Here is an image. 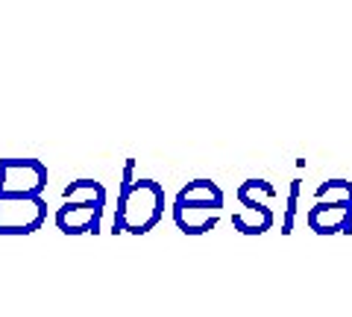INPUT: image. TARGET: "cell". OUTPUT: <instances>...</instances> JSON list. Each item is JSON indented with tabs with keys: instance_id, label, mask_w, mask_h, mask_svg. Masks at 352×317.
Here are the masks:
<instances>
[{
	"instance_id": "obj_6",
	"label": "cell",
	"mask_w": 352,
	"mask_h": 317,
	"mask_svg": "<svg viewBox=\"0 0 352 317\" xmlns=\"http://www.w3.org/2000/svg\"><path fill=\"white\" fill-rule=\"evenodd\" d=\"M308 229L317 235H338L352 232V206H340V203H314L305 215Z\"/></svg>"
},
{
	"instance_id": "obj_9",
	"label": "cell",
	"mask_w": 352,
	"mask_h": 317,
	"mask_svg": "<svg viewBox=\"0 0 352 317\" xmlns=\"http://www.w3.org/2000/svg\"><path fill=\"white\" fill-rule=\"evenodd\" d=\"M314 200H317V203L352 206V182H349V179H326V182L317 185Z\"/></svg>"
},
{
	"instance_id": "obj_4",
	"label": "cell",
	"mask_w": 352,
	"mask_h": 317,
	"mask_svg": "<svg viewBox=\"0 0 352 317\" xmlns=\"http://www.w3.org/2000/svg\"><path fill=\"white\" fill-rule=\"evenodd\" d=\"M47 188V168L38 159L0 162V197H41Z\"/></svg>"
},
{
	"instance_id": "obj_3",
	"label": "cell",
	"mask_w": 352,
	"mask_h": 317,
	"mask_svg": "<svg viewBox=\"0 0 352 317\" xmlns=\"http://www.w3.org/2000/svg\"><path fill=\"white\" fill-rule=\"evenodd\" d=\"M65 206L56 209V226L65 235L100 232V217L106 209V188L94 179H76L62 191Z\"/></svg>"
},
{
	"instance_id": "obj_1",
	"label": "cell",
	"mask_w": 352,
	"mask_h": 317,
	"mask_svg": "<svg viewBox=\"0 0 352 317\" xmlns=\"http://www.w3.org/2000/svg\"><path fill=\"white\" fill-rule=\"evenodd\" d=\"M135 159H126L124 165V182L118 194V212H115V229L112 232H132L144 235L162 221L164 215V188L156 179H135Z\"/></svg>"
},
{
	"instance_id": "obj_5",
	"label": "cell",
	"mask_w": 352,
	"mask_h": 317,
	"mask_svg": "<svg viewBox=\"0 0 352 317\" xmlns=\"http://www.w3.org/2000/svg\"><path fill=\"white\" fill-rule=\"evenodd\" d=\"M47 217L44 197H0V235H30Z\"/></svg>"
},
{
	"instance_id": "obj_10",
	"label": "cell",
	"mask_w": 352,
	"mask_h": 317,
	"mask_svg": "<svg viewBox=\"0 0 352 317\" xmlns=\"http://www.w3.org/2000/svg\"><path fill=\"white\" fill-rule=\"evenodd\" d=\"M296 206H300V179H294V182H291V191H288V206H285V217H282V232H285V235L294 232Z\"/></svg>"
},
{
	"instance_id": "obj_8",
	"label": "cell",
	"mask_w": 352,
	"mask_h": 317,
	"mask_svg": "<svg viewBox=\"0 0 352 317\" xmlns=\"http://www.w3.org/2000/svg\"><path fill=\"white\" fill-rule=\"evenodd\" d=\"M276 197V188L267 179H247L238 185V203L244 209H252V206H264L267 200Z\"/></svg>"
},
{
	"instance_id": "obj_2",
	"label": "cell",
	"mask_w": 352,
	"mask_h": 317,
	"mask_svg": "<svg viewBox=\"0 0 352 317\" xmlns=\"http://www.w3.org/2000/svg\"><path fill=\"white\" fill-rule=\"evenodd\" d=\"M223 209V191L212 179H194L179 188L173 200V221L185 235H203L214 229Z\"/></svg>"
},
{
	"instance_id": "obj_7",
	"label": "cell",
	"mask_w": 352,
	"mask_h": 317,
	"mask_svg": "<svg viewBox=\"0 0 352 317\" xmlns=\"http://www.w3.org/2000/svg\"><path fill=\"white\" fill-rule=\"evenodd\" d=\"M273 209L267 203L264 206H252V209H241L232 215V226L238 229L241 235H261V232H267V229L273 226Z\"/></svg>"
}]
</instances>
